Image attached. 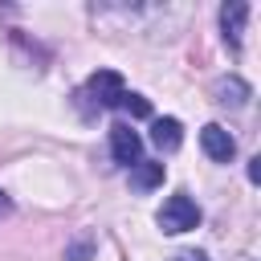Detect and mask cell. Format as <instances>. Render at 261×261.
<instances>
[{"label": "cell", "mask_w": 261, "mask_h": 261, "mask_svg": "<svg viewBox=\"0 0 261 261\" xmlns=\"http://www.w3.org/2000/svg\"><path fill=\"white\" fill-rule=\"evenodd\" d=\"M155 220H159V228H163L167 237H179V232H188V228L200 224V204H196L188 192H175V196L163 200V208H159Z\"/></svg>", "instance_id": "obj_1"}, {"label": "cell", "mask_w": 261, "mask_h": 261, "mask_svg": "<svg viewBox=\"0 0 261 261\" xmlns=\"http://www.w3.org/2000/svg\"><path fill=\"white\" fill-rule=\"evenodd\" d=\"M122 94H126V86H122V77H118L114 69H98V73L82 86V98H90L94 106H118Z\"/></svg>", "instance_id": "obj_2"}, {"label": "cell", "mask_w": 261, "mask_h": 261, "mask_svg": "<svg viewBox=\"0 0 261 261\" xmlns=\"http://www.w3.org/2000/svg\"><path fill=\"white\" fill-rule=\"evenodd\" d=\"M110 155H114V163L135 167V163L143 159V135H139L130 122H114V126H110Z\"/></svg>", "instance_id": "obj_3"}, {"label": "cell", "mask_w": 261, "mask_h": 261, "mask_svg": "<svg viewBox=\"0 0 261 261\" xmlns=\"http://www.w3.org/2000/svg\"><path fill=\"white\" fill-rule=\"evenodd\" d=\"M200 147H204V155H208L212 163H232V155H237V139H232L220 122H208V126L200 130Z\"/></svg>", "instance_id": "obj_4"}, {"label": "cell", "mask_w": 261, "mask_h": 261, "mask_svg": "<svg viewBox=\"0 0 261 261\" xmlns=\"http://www.w3.org/2000/svg\"><path fill=\"white\" fill-rule=\"evenodd\" d=\"M245 20H249V4H245V0H228V4H220V33H224V45H228V49H241Z\"/></svg>", "instance_id": "obj_5"}, {"label": "cell", "mask_w": 261, "mask_h": 261, "mask_svg": "<svg viewBox=\"0 0 261 261\" xmlns=\"http://www.w3.org/2000/svg\"><path fill=\"white\" fill-rule=\"evenodd\" d=\"M212 98H216L220 106H232V110H241V106H249L253 90H249V82H245V77L228 73V77H216V82H212Z\"/></svg>", "instance_id": "obj_6"}, {"label": "cell", "mask_w": 261, "mask_h": 261, "mask_svg": "<svg viewBox=\"0 0 261 261\" xmlns=\"http://www.w3.org/2000/svg\"><path fill=\"white\" fill-rule=\"evenodd\" d=\"M151 143H155L159 151H179V143H184L179 118H155V122H151Z\"/></svg>", "instance_id": "obj_7"}, {"label": "cell", "mask_w": 261, "mask_h": 261, "mask_svg": "<svg viewBox=\"0 0 261 261\" xmlns=\"http://www.w3.org/2000/svg\"><path fill=\"white\" fill-rule=\"evenodd\" d=\"M159 184H163V163L139 159V163L130 167V188H135V192H151V188H159Z\"/></svg>", "instance_id": "obj_8"}, {"label": "cell", "mask_w": 261, "mask_h": 261, "mask_svg": "<svg viewBox=\"0 0 261 261\" xmlns=\"http://www.w3.org/2000/svg\"><path fill=\"white\" fill-rule=\"evenodd\" d=\"M118 106H122V110H126V114H130V118H151V102H147V98H143V94H130V90H126V94H122V102H118Z\"/></svg>", "instance_id": "obj_9"}, {"label": "cell", "mask_w": 261, "mask_h": 261, "mask_svg": "<svg viewBox=\"0 0 261 261\" xmlns=\"http://www.w3.org/2000/svg\"><path fill=\"white\" fill-rule=\"evenodd\" d=\"M90 253H94V241L82 237V241H73V245L65 249V261H90Z\"/></svg>", "instance_id": "obj_10"}, {"label": "cell", "mask_w": 261, "mask_h": 261, "mask_svg": "<svg viewBox=\"0 0 261 261\" xmlns=\"http://www.w3.org/2000/svg\"><path fill=\"white\" fill-rule=\"evenodd\" d=\"M0 216H12V196L0 188Z\"/></svg>", "instance_id": "obj_11"}, {"label": "cell", "mask_w": 261, "mask_h": 261, "mask_svg": "<svg viewBox=\"0 0 261 261\" xmlns=\"http://www.w3.org/2000/svg\"><path fill=\"white\" fill-rule=\"evenodd\" d=\"M249 179L261 184V159H249Z\"/></svg>", "instance_id": "obj_12"}, {"label": "cell", "mask_w": 261, "mask_h": 261, "mask_svg": "<svg viewBox=\"0 0 261 261\" xmlns=\"http://www.w3.org/2000/svg\"><path fill=\"white\" fill-rule=\"evenodd\" d=\"M175 261H208V257H204V253H200V249H188V253H179V257H175Z\"/></svg>", "instance_id": "obj_13"}]
</instances>
